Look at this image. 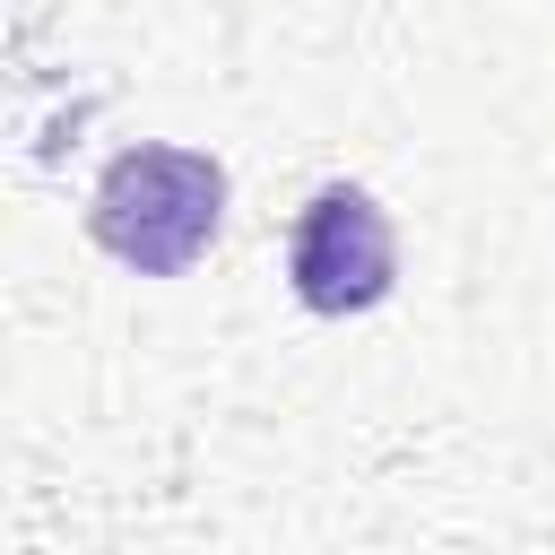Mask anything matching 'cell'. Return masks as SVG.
Returning <instances> with one entry per match:
<instances>
[{"instance_id": "6da1fadb", "label": "cell", "mask_w": 555, "mask_h": 555, "mask_svg": "<svg viewBox=\"0 0 555 555\" xmlns=\"http://www.w3.org/2000/svg\"><path fill=\"white\" fill-rule=\"evenodd\" d=\"M225 225V165L208 147H121L87 199V234L139 269V278H182Z\"/></svg>"}, {"instance_id": "7a4b0ae2", "label": "cell", "mask_w": 555, "mask_h": 555, "mask_svg": "<svg viewBox=\"0 0 555 555\" xmlns=\"http://www.w3.org/2000/svg\"><path fill=\"white\" fill-rule=\"evenodd\" d=\"M286 278H295L304 312H330V321L373 312L399 278V234H390L382 199L356 191V182L312 191L304 217H295V243H286Z\"/></svg>"}]
</instances>
